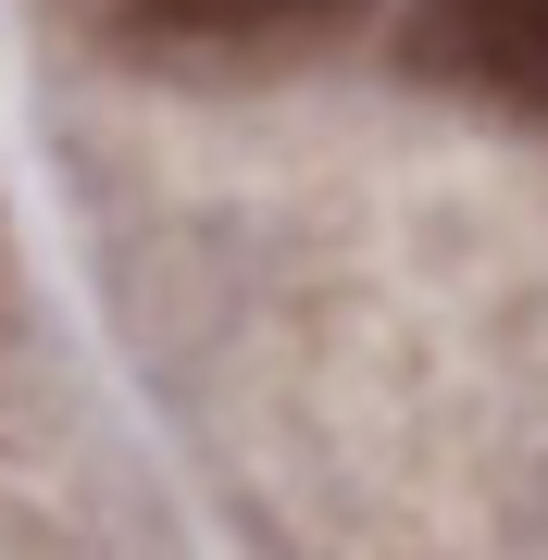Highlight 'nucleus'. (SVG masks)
<instances>
[{"mask_svg": "<svg viewBox=\"0 0 548 560\" xmlns=\"http://www.w3.org/2000/svg\"><path fill=\"white\" fill-rule=\"evenodd\" d=\"M399 62L436 75V88H474V101L548 125V0H411Z\"/></svg>", "mask_w": 548, "mask_h": 560, "instance_id": "nucleus-1", "label": "nucleus"}, {"mask_svg": "<svg viewBox=\"0 0 548 560\" xmlns=\"http://www.w3.org/2000/svg\"><path fill=\"white\" fill-rule=\"evenodd\" d=\"M349 0H138V25L163 38H287V25H337Z\"/></svg>", "mask_w": 548, "mask_h": 560, "instance_id": "nucleus-2", "label": "nucleus"}]
</instances>
